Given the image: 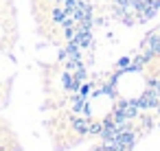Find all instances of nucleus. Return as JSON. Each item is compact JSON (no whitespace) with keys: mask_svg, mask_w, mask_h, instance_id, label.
<instances>
[]
</instances>
